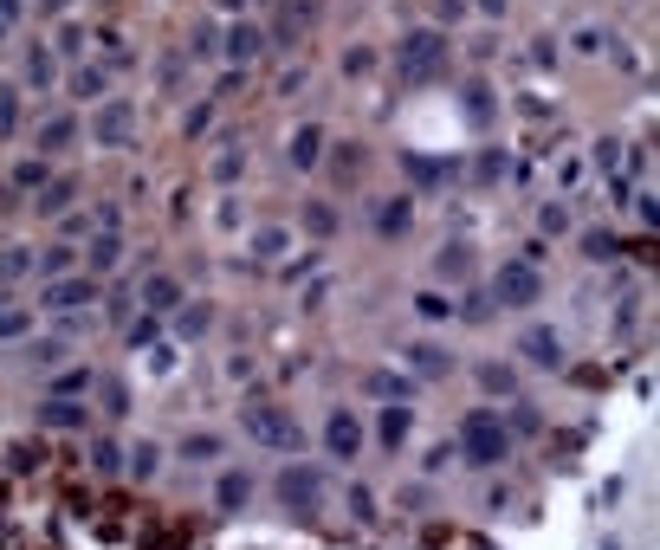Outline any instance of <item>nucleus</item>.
<instances>
[{
  "label": "nucleus",
  "mask_w": 660,
  "mask_h": 550,
  "mask_svg": "<svg viewBox=\"0 0 660 550\" xmlns=\"http://www.w3.org/2000/svg\"><path fill=\"white\" fill-rule=\"evenodd\" d=\"M460 453L473 466H499L505 453H512V428H505L492 408H473V415L460 421Z\"/></svg>",
  "instance_id": "nucleus-1"
},
{
  "label": "nucleus",
  "mask_w": 660,
  "mask_h": 550,
  "mask_svg": "<svg viewBox=\"0 0 660 550\" xmlns=\"http://www.w3.org/2000/svg\"><path fill=\"white\" fill-rule=\"evenodd\" d=\"M240 428H246V440H259V447H272V453H292L298 440V421L285 415V408H272V402H246L240 408Z\"/></svg>",
  "instance_id": "nucleus-2"
},
{
  "label": "nucleus",
  "mask_w": 660,
  "mask_h": 550,
  "mask_svg": "<svg viewBox=\"0 0 660 550\" xmlns=\"http://www.w3.org/2000/svg\"><path fill=\"white\" fill-rule=\"evenodd\" d=\"M272 492H279V505L285 512H318V499H324V466H311V460H292L279 479H272Z\"/></svg>",
  "instance_id": "nucleus-3"
},
{
  "label": "nucleus",
  "mask_w": 660,
  "mask_h": 550,
  "mask_svg": "<svg viewBox=\"0 0 660 550\" xmlns=\"http://www.w3.org/2000/svg\"><path fill=\"white\" fill-rule=\"evenodd\" d=\"M538 292H544V279H538V266H525V259H505L499 279H492V305H512V311L538 305Z\"/></svg>",
  "instance_id": "nucleus-4"
},
{
  "label": "nucleus",
  "mask_w": 660,
  "mask_h": 550,
  "mask_svg": "<svg viewBox=\"0 0 660 550\" xmlns=\"http://www.w3.org/2000/svg\"><path fill=\"white\" fill-rule=\"evenodd\" d=\"M91 298H98V279H91V272H59V279H46V292H39V305L46 311H85Z\"/></svg>",
  "instance_id": "nucleus-5"
},
{
  "label": "nucleus",
  "mask_w": 660,
  "mask_h": 550,
  "mask_svg": "<svg viewBox=\"0 0 660 550\" xmlns=\"http://www.w3.org/2000/svg\"><path fill=\"white\" fill-rule=\"evenodd\" d=\"M136 136V104L130 98H104L98 104V130H91V143L98 149H123Z\"/></svg>",
  "instance_id": "nucleus-6"
},
{
  "label": "nucleus",
  "mask_w": 660,
  "mask_h": 550,
  "mask_svg": "<svg viewBox=\"0 0 660 550\" xmlns=\"http://www.w3.org/2000/svg\"><path fill=\"white\" fill-rule=\"evenodd\" d=\"M78 136H85V123H78V110H59V117H46L39 123V136H33V156H65V149H78Z\"/></svg>",
  "instance_id": "nucleus-7"
},
{
  "label": "nucleus",
  "mask_w": 660,
  "mask_h": 550,
  "mask_svg": "<svg viewBox=\"0 0 660 550\" xmlns=\"http://www.w3.org/2000/svg\"><path fill=\"white\" fill-rule=\"evenodd\" d=\"M65 91H72L78 104H104V98H110V65H104V59L65 65Z\"/></svg>",
  "instance_id": "nucleus-8"
},
{
  "label": "nucleus",
  "mask_w": 660,
  "mask_h": 550,
  "mask_svg": "<svg viewBox=\"0 0 660 550\" xmlns=\"http://www.w3.org/2000/svg\"><path fill=\"white\" fill-rule=\"evenodd\" d=\"M324 447H330V460H356V453H363V421H356L350 408H330L324 415Z\"/></svg>",
  "instance_id": "nucleus-9"
},
{
  "label": "nucleus",
  "mask_w": 660,
  "mask_h": 550,
  "mask_svg": "<svg viewBox=\"0 0 660 550\" xmlns=\"http://www.w3.org/2000/svg\"><path fill=\"white\" fill-rule=\"evenodd\" d=\"M395 65H402L408 78H421V72H434L440 65V39L428 33V26H415V33L402 39V46H395Z\"/></svg>",
  "instance_id": "nucleus-10"
},
{
  "label": "nucleus",
  "mask_w": 660,
  "mask_h": 550,
  "mask_svg": "<svg viewBox=\"0 0 660 550\" xmlns=\"http://www.w3.org/2000/svg\"><path fill=\"white\" fill-rule=\"evenodd\" d=\"M369 220H376V240H402V233L415 227V201H408V195H389V201H376V208H369Z\"/></svg>",
  "instance_id": "nucleus-11"
},
{
  "label": "nucleus",
  "mask_w": 660,
  "mask_h": 550,
  "mask_svg": "<svg viewBox=\"0 0 660 550\" xmlns=\"http://www.w3.org/2000/svg\"><path fill=\"white\" fill-rule=\"evenodd\" d=\"M59 72H65L59 52H52L46 39H26V91H52V85H59Z\"/></svg>",
  "instance_id": "nucleus-12"
},
{
  "label": "nucleus",
  "mask_w": 660,
  "mask_h": 550,
  "mask_svg": "<svg viewBox=\"0 0 660 550\" xmlns=\"http://www.w3.org/2000/svg\"><path fill=\"white\" fill-rule=\"evenodd\" d=\"M518 356H525V363H538V369H563V343H557V330H550V324H531L525 337H518Z\"/></svg>",
  "instance_id": "nucleus-13"
},
{
  "label": "nucleus",
  "mask_w": 660,
  "mask_h": 550,
  "mask_svg": "<svg viewBox=\"0 0 660 550\" xmlns=\"http://www.w3.org/2000/svg\"><path fill=\"white\" fill-rule=\"evenodd\" d=\"M72 201H78V175H46V188L33 195V214H39V220L72 214Z\"/></svg>",
  "instance_id": "nucleus-14"
},
{
  "label": "nucleus",
  "mask_w": 660,
  "mask_h": 550,
  "mask_svg": "<svg viewBox=\"0 0 660 550\" xmlns=\"http://www.w3.org/2000/svg\"><path fill=\"white\" fill-rule=\"evenodd\" d=\"M318 156H324V123H305V130L285 143V162H292V175H311Z\"/></svg>",
  "instance_id": "nucleus-15"
},
{
  "label": "nucleus",
  "mask_w": 660,
  "mask_h": 550,
  "mask_svg": "<svg viewBox=\"0 0 660 550\" xmlns=\"http://www.w3.org/2000/svg\"><path fill=\"white\" fill-rule=\"evenodd\" d=\"M39 421H46L52 434H91V408H85V402H52V395H46Z\"/></svg>",
  "instance_id": "nucleus-16"
},
{
  "label": "nucleus",
  "mask_w": 660,
  "mask_h": 550,
  "mask_svg": "<svg viewBox=\"0 0 660 550\" xmlns=\"http://www.w3.org/2000/svg\"><path fill=\"white\" fill-rule=\"evenodd\" d=\"M408 434H415V415H408V402H389V408L376 415V440L395 453V447H408Z\"/></svg>",
  "instance_id": "nucleus-17"
},
{
  "label": "nucleus",
  "mask_w": 660,
  "mask_h": 550,
  "mask_svg": "<svg viewBox=\"0 0 660 550\" xmlns=\"http://www.w3.org/2000/svg\"><path fill=\"white\" fill-rule=\"evenodd\" d=\"M246 499H253V473L227 466V473L214 479V505H220V512H246Z\"/></svg>",
  "instance_id": "nucleus-18"
},
{
  "label": "nucleus",
  "mask_w": 660,
  "mask_h": 550,
  "mask_svg": "<svg viewBox=\"0 0 660 550\" xmlns=\"http://www.w3.org/2000/svg\"><path fill=\"white\" fill-rule=\"evenodd\" d=\"M298 220H305V233H311V240H337V233H343L337 201H305V208H298Z\"/></svg>",
  "instance_id": "nucleus-19"
},
{
  "label": "nucleus",
  "mask_w": 660,
  "mask_h": 550,
  "mask_svg": "<svg viewBox=\"0 0 660 550\" xmlns=\"http://www.w3.org/2000/svg\"><path fill=\"white\" fill-rule=\"evenodd\" d=\"M311 13H318V0H285L279 20H272V39H279V46H292V39L311 26Z\"/></svg>",
  "instance_id": "nucleus-20"
},
{
  "label": "nucleus",
  "mask_w": 660,
  "mask_h": 550,
  "mask_svg": "<svg viewBox=\"0 0 660 550\" xmlns=\"http://www.w3.org/2000/svg\"><path fill=\"white\" fill-rule=\"evenodd\" d=\"M143 305H149V311H156V318H162V311H175V305H188V292H182V279H175V272H156V279H149V285H143Z\"/></svg>",
  "instance_id": "nucleus-21"
},
{
  "label": "nucleus",
  "mask_w": 660,
  "mask_h": 550,
  "mask_svg": "<svg viewBox=\"0 0 660 550\" xmlns=\"http://www.w3.org/2000/svg\"><path fill=\"white\" fill-rule=\"evenodd\" d=\"M91 382H98V369H85V363L59 369V376H52V402H85V395H91Z\"/></svg>",
  "instance_id": "nucleus-22"
},
{
  "label": "nucleus",
  "mask_w": 660,
  "mask_h": 550,
  "mask_svg": "<svg viewBox=\"0 0 660 550\" xmlns=\"http://www.w3.org/2000/svg\"><path fill=\"white\" fill-rule=\"evenodd\" d=\"M20 123H26V98H20V85H13V78H0V143H13V136H20Z\"/></svg>",
  "instance_id": "nucleus-23"
},
{
  "label": "nucleus",
  "mask_w": 660,
  "mask_h": 550,
  "mask_svg": "<svg viewBox=\"0 0 660 550\" xmlns=\"http://www.w3.org/2000/svg\"><path fill=\"white\" fill-rule=\"evenodd\" d=\"M39 272V253L33 246H0V285H20Z\"/></svg>",
  "instance_id": "nucleus-24"
},
{
  "label": "nucleus",
  "mask_w": 660,
  "mask_h": 550,
  "mask_svg": "<svg viewBox=\"0 0 660 550\" xmlns=\"http://www.w3.org/2000/svg\"><path fill=\"white\" fill-rule=\"evenodd\" d=\"M369 395H389V402H408V395H415V376H402V369H369V382H363Z\"/></svg>",
  "instance_id": "nucleus-25"
},
{
  "label": "nucleus",
  "mask_w": 660,
  "mask_h": 550,
  "mask_svg": "<svg viewBox=\"0 0 660 550\" xmlns=\"http://www.w3.org/2000/svg\"><path fill=\"white\" fill-rule=\"evenodd\" d=\"M46 175H52V162H46V156L13 162V195H39V188H46Z\"/></svg>",
  "instance_id": "nucleus-26"
},
{
  "label": "nucleus",
  "mask_w": 660,
  "mask_h": 550,
  "mask_svg": "<svg viewBox=\"0 0 660 550\" xmlns=\"http://www.w3.org/2000/svg\"><path fill=\"white\" fill-rule=\"evenodd\" d=\"M356 169H363V149H356V143H330V182L350 188V182H356Z\"/></svg>",
  "instance_id": "nucleus-27"
},
{
  "label": "nucleus",
  "mask_w": 660,
  "mask_h": 550,
  "mask_svg": "<svg viewBox=\"0 0 660 550\" xmlns=\"http://www.w3.org/2000/svg\"><path fill=\"white\" fill-rule=\"evenodd\" d=\"M26 337H33V311L7 298V305H0V343H26Z\"/></svg>",
  "instance_id": "nucleus-28"
},
{
  "label": "nucleus",
  "mask_w": 660,
  "mask_h": 550,
  "mask_svg": "<svg viewBox=\"0 0 660 550\" xmlns=\"http://www.w3.org/2000/svg\"><path fill=\"white\" fill-rule=\"evenodd\" d=\"M479 389L486 395H518V369L512 363H479Z\"/></svg>",
  "instance_id": "nucleus-29"
},
{
  "label": "nucleus",
  "mask_w": 660,
  "mask_h": 550,
  "mask_svg": "<svg viewBox=\"0 0 660 550\" xmlns=\"http://www.w3.org/2000/svg\"><path fill=\"white\" fill-rule=\"evenodd\" d=\"M227 52H233V72H240L246 59L259 52V26H246V20H233V33H227Z\"/></svg>",
  "instance_id": "nucleus-30"
},
{
  "label": "nucleus",
  "mask_w": 660,
  "mask_h": 550,
  "mask_svg": "<svg viewBox=\"0 0 660 550\" xmlns=\"http://www.w3.org/2000/svg\"><path fill=\"white\" fill-rule=\"evenodd\" d=\"M52 52H59L65 65L72 59H85V26H72V20H59V33H52Z\"/></svg>",
  "instance_id": "nucleus-31"
},
{
  "label": "nucleus",
  "mask_w": 660,
  "mask_h": 550,
  "mask_svg": "<svg viewBox=\"0 0 660 550\" xmlns=\"http://www.w3.org/2000/svg\"><path fill=\"white\" fill-rule=\"evenodd\" d=\"M156 85H162V91H169V98H182V91H188V59H182V52H169V59H162V72H156Z\"/></svg>",
  "instance_id": "nucleus-32"
},
{
  "label": "nucleus",
  "mask_w": 660,
  "mask_h": 550,
  "mask_svg": "<svg viewBox=\"0 0 660 550\" xmlns=\"http://www.w3.org/2000/svg\"><path fill=\"white\" fill-rule=\"evenodd\" d=\"M208 324H214V305L195 298V305H182V324H175V330H182V337H208Z\"/></svg>",
  "instance_id": "nucleus-33"
},
{
  "label": "nucleus",
  "mask_w": 660,
  "mask_h": 550,
  "mask_svg": "<svg viewBox=\"0 0 660 550\" xmlns=\"http://www.w3.org/2000/svg\"><path fill=\"white\" fill-rule=\"evenodd\" d=\"M473 266V253H466V246H447V253L434 259V279H447V285H460V272Z\"/></svg>",
  "instance_id": "nucleus-34"
},
{
  "label": "nucleus",
  "mask_w": 660,
  "mask_h": 550,
  "mask_svg": "<svg viewBox=\"0 0 660 550\" xmlns=\"http://www.w3.org/2000/svg\"><path fill=\"white\" fill-rule=\"evenodd\" d=\"M376 65H382L376 46H350V52H343V78H369Z\"/></svg>",
  "instance_id": "nucleus-35"
},
{
  "label": "nucleus",
  "mask_w": 660,
  "mask_h": 550,
  "mask_svg": "<svg viewBox=\"0 0 660 550\" xmlns=\"http://www.w3.org/2000/svg\"><path fill=\"white\" fill-rule=\"evenodd\" d=\"M117 259H123V233H98V246H91V272L117 266Z\"/></svg>",
  "instance_id": "nucleus-36"
},
{
  "label": "nucleus",
  "mask_w": 660,
  "mask_h": 550,
  "mask_svg": "<svg viewBox=\"0 0 660 550\" xmlns=\"http://www.w3.org/2000/svg\"><path fill=\"white\" fill-rule=\"evenodd\" d=\"M162 337V318L156 311H143V318H130V350H149V343Z\"/></svg>",
  "instance_id": "nucleus-37"
},
{
  "label": "nucleus",
  "mask_w": 660,
  "mask_h": 550,
  "mask_svg": "<svg viewBox=\"0 0 660 550\" xmlns=\"http://www.w3.org/2000/svg\"><path fill=\"white\" fill-rule=\"evenodd\" d=\"M240 169H246V149H220V156H214V182H220V188L240 182Z\"/></svg>",
  "instance_id": "nucleus-38"
},
{
  "label": "nucleus",
  "mask_w": 660,
  "mask_h": 550,
  "mask_svg": "<svg viewBox=\"0 0 660 550\" xmlns=\"http://www.w3.org/2000/svg\"><path fill=\"white\" fill-rule=\"evenodd\" d=\"M91 460H98V473H117V466H123V447H117L110 434H98V440H91Z\"/></svg>",
  "instance_id": "nucleus-39"
},
{
  "label": "nucleus",
  "mask_w": 660,
  "mask_h": 550,
  "mask_svg": "<svg viewBox=\"0 0 660 550\" xmlns=\"http://www.w3.org/2000/svg\"><path fill=\"white\" fill-rule=\"evenodd\" d=\"M26 13H33L26 0H0V46H7V39L20 33V20H26Z\"/></svg>",
  "instance_id": "nucleus-40"
},
{
  "label": "nucleus",
  "mask_w": 660,
  "mask_h": 550,
  "mask_svg": "<svg viewBox=\"0 0 660 550\" xmlns=\"http://www.w3.org/2000/svg\"><path fill=\"white\" fill-rule=\"evenodd\" d=\"M78 266V253H72V240H65V246H52V253L46 259H39V272H46V279H59V272H72Z\"/></svg>",
  "instance_id": "nucleus-41"
},
{
  "label": "nucleus",
  "mask_w": 660,
  "mask_h": 550,
  "mask_svg": "<svg viewBox=\"0 0 660 550\" xmlns=\"http://www.w3.org/2000/svg\"><path fill=\"white\" fill-rule=\"evenodd\" d=\"M415 369H428V376H447L453 356H447V350H434V343H421V350H415Z\"/></svg>",
  "instance_id": "nucleus-42"
},
{
  "label": "nucleus",
  "mask_w": 660,
  "mask_h": 550,
  "mask_svg": "<svg viewBox=\"0 0 660 550\" xmlns=\"http://www.w3.org/2000/svg\"><path fill=\"white\" fill-rule=\"evenodd\" d=\"M538 227H544V233H570V208H563V201H544V208H538Z\"/></svg>",
  "instance_id": "nucleus-43"
},
{
  "label": "nucleus",
  "mask_w": 660,
  "mask_h": 550,
  "mask_svg": "<svg viewBox=\"0 0 660 550\" xmlns=\"http://www.w3.org/2000/svg\"><path fill=\"white\" fill-rule=\"evenodd\" d=\"M214 453H220L214 434H188V440H182V460H214Z\"/></svg>",
  "instance_id": "nucleus-44"
},
{
  "label": "nucleus",
  "mask_w": 660,
  "mask_h": 550,
  "mask_svg": "<svg viewBox=\"0 0 660 550\" xmlns=\"http://www.w3.org/2000/svg\"><path fill=\"white\" fill-rule=\"evenodd\" d=\"M208 117H214V104H195L188 123H182V136H208Z\"/></svg>",
  "instance_id": "nucleus-45"
},
{
  "label": "nucleus",
  "mask_w": 660,
  "mask_h": 550,
  "mask_svg": "<svg viewBox=\"0 0 660 550\" xmlns=\"http://www.w3.org/2000/svg\"><path fill=\"white\" fill-rule=\"evenodd\" d=\"M130 466H136V479H149V473H156V447H149V440H143V447L130 453Z\"/></svg>",
  "instance_id": "nucleus-46"
},
{
  "label": "nucleus",
  "mask_w": 660,
  "mask_h": 550,
  "mask_svg": "<svg viewBox=\"0 0 660 550\" xmlns=\"http://www.w3.org/2000/svg\"><path fill=\"white\" fill-rule=\"evenodd\" d=\"M350 512H356V518H376V499H369V486H350Z\"/></svg>",
  "instance_id": "nucleus-47"
},
{
  "label": "nucleus",
  "mask_w": 660,
  "mask_h": 550,
  "mask_svg": "<svg viewBox=\"0 0 660 550\" xmlns=\"http://www.w3.org/2000/svg\"><path fill=\"white\" fill-rule=\"evenodd\" d=\"M65 7H72V0H39V13H46V20H59Z\"/></svg>",
  "instance_id": "nucleus-48"
},
{
  "label": "nucleus",
  "mask_w": 660,
  "mask_h": 550,
  "mask_svg": "<svg viewBox=\"0 0 660 550\" xmlns=\"http://www.w3.org/2000/svg\"><path fill=\"white\" fill-rule=\"evenodd\" d=\"M440 13H447V20H460V13H466V0H440Z\"/></svg>",
  "instance_id": "nucleus-49"
},
{
  "label": "nucleus",
  "mask_w": 660,
  "mask_h": 550,
  "mask_svg": "<svg viewBox=\"0 0 660 550\" xmlns=\"http://www.w3.org/2000/svg\"><path fill=\"white\" fill-rule=\"evenodd\" d=\"M479 13H505V0H479Z\"/></svg>",
  "instance_id": "nucleus-50"
},
{
  "label": "nucleus",
  "mask_w": 660,
  "mask_h": 550,
  "mask_svg": "<svg viewBox=\"0 0 660 550\" xmlns=\"http://www.w3.org/2000/svg\"><path fill=\"white\" fill-rule=\"evenodd\" d=\"M220 7H227V13H240V7H246V0H220Z\"/></svg>",
  "instance_id": "nucleus-51"
}]
</instances>
